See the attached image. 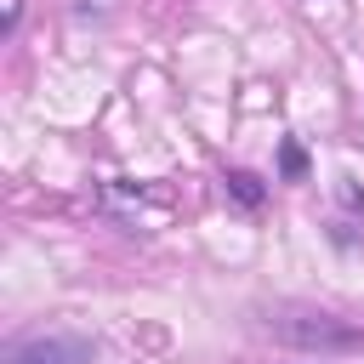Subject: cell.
<instances>
[{"label":"cell","instance_id":"obj_1","mask_svg":"<svg viewBox=\"0 0 364 364\" xmlns=\"http://www.w3.org/2000/svg\"><path fill=\"white\" fill-rule=\"evenodd\" d=\"M267 330L290 347H307V353H358L364 347V330L341 324L336 313H313V307H284L267 318Z\"/></svg>","mask_w":364,"mask_h":364},{"label":"cell","instance_id":"obj_2","mask_svg":"<svg viewBox=\"0 0 364 364\" xmlns=\"http://www.w3.org/2000/svg\"><path fill=\"white\" fill-rule=\"evenodd\" d=\"M11 364H80V347L74 341H28Z\"/></svg>","mask_w":364,"mask_h":364}]
</instances>
